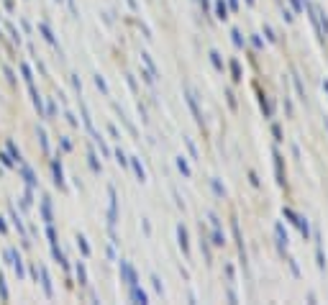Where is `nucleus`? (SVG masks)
I'll return each instance as SVG.
<instances>
[{
  "label": "nucleus",
  "instance_id": "obj_57",
  "mask_svg": "<svg viewBox=\"0 0 328 305\" xmlns=\"http://www.w3.org/2000/svg\"><path fill=\"white\" fill-rule=\"evenodd\" d=\"M228 5H231V8L236 10V8H239V0H228Z\"/></svg>",
  "mask_w": 328,
  "mask_h": 305
},
{
  "label": "nucleus",
  "instance_id": "obj_14",
  "mask_svg": "<svg viewBox=\"0 0 328 305\" xmlns=\"http://www.w3.org/2000/svg\"><path fill=\"white\" fill-rule=\"evenodd\" d=\"M75 275H77V282H80V287H87V269H85V262H77L75 264Z\"/></svg>",
  "mask_w": 328,
  "mask_h": 305
},
{
  "label": "nucleus",
  "instance_id": "obj_37",
  "mask_svg": "<svg viewBox=\"0 0 328 305\" xmlns=\"http://www.w3.org/2000/svg\"><path fill=\"white\" fill-rule=\"evenodd\" d=\"M28 277H31L33 282H39V267L33 264V262H28Z\"/></svg>",
  "mask_w": 328,
  "mask_h": 305
},
{
  "label": "nucleus",
  "instance_id": "obj_11",
  "mask_svg": "<svg viewBox=\"0 0 328 305\" xmlns=\"http://www.w3.org/2000/svg\"><path fill=\"white\" fill-rule=\"evenodd\" d=\"M128 298L133 300V303H149V295H146V292L139 287V285H133V287H128Z\"/></svg>",
  "mask_w": 328,
  "mask_h": 305
},
{
  "label": "nucleus",
  "instance_id": "obj_49",
  "mask_svg": "<svg viewBox=\"0 0 328 305\" xmlns=\"http://www.w3.org/2000/svg\"><path fill=\"white\" fill-rule=\"evenodd\" d=\"M290 267H292V275L300 277V269H298V262H295V259H290Z\"/></svg>",
  "mask_w": 328,
  "mask_h": 305
},
{
  "label": "nucleus",
  "instance_id": "obj_30",
  "mask_svg": "<svg viewBox=\"0 0 328 305\" xmlns=\"http://www.w3.org/2000/svg\"><path fill=\"white\" fill-rule=\"evenodd\" d=\"M275 169H277V182L282 185L285 177H282V156H279V152H275Z\"/></svg>",
  "mask_w": 328,
  "mask_h": 305
},
{
  "label": "nucleus",
  "instance_id": "obj_33",
  "mask_svg": "<svg viewBox=\"0 0 328 305\" xmlns=\"http://www.w3.org/2000/svg\"><path fill=\"white\" fill-rule=\"evenodd\" d=\"M3 75H5V80H8V85H13L16 87V75H13V70H10L8 64H3Z\"/></svg>",
  "mask_w": 328,
  "mask_h": 305
},
{
  "label": "nucleus",
  "instance_id": "obj_51",
  "mask_svg": "<svg viewBox=\"0 0 328 305\" xmlns=\"http://www.w3.org/2000/svg\"><path fill=\"white\" fill-rule=\"evenodd\" d=\"M108 133H110L113 139H121V133H118V128H116V126H108Z\"/></svg>",
  "mask_w": 328,
  "mask_h": 305
},
{
  "label": "nucleus",
  "instance_id": "obj_56",
  "mask_svg": "<svg viewBox=\"0 0 328 305\" xmlns=\"http://www.w3.org/2000/svg\"><path fill=\"white\" fill-rule=\"evenodd\" d=\"M3 5H5L8 10H13V0H5V3H3Z\"/></svg>",
  "mask_w": 328,
  "mask_h": 305
},
{
  "label": "nucleus",
  "instance_id": "obj_9",
  "mask_svg": "<svg viewBox=\"0 0 328 305\" xmlns=\"http://www.w3.org/2000/svg\"><path fill=\"white\" fill-rule=\"evenodd\" d=\"M39 210H41V221H44V223H54V210H51V198H49V195L41 198Z\"/></svg>",
  "mask_w": 328,
  "mask_h": 305
},
{
  "label": "nucleus",
  "instance_id": "obj_15",
  "mask_svg": "<svg viewBox=\"0 0 328 305\" xmlns=\"http://www.w3.org/2000/svg\"><path fill=\"white\" fill-rule=\"evenodd\" d=\"M36 136H39V144H41V152L47 154V156H51V146H49V139H47V131L39 126L36 128Z\"/></svg>",
  "mask_w": 328,
  "mask_h": 305
},
{
  "label": "nucleus",
  "instance_id": "obj_34",
  "mask_svg": "<svg viewBox=\"0 0 328 305\" xmlns=\"http://www.w3.org/2000/svg\"><path fill=\"white\" fill-rule=\"evenodd\" d=\"M231 36H233V47H236V49H241V47H244V39H241V31H236V28H233V31H231Z\"/></svg>",
  "mask_w": 328,
  "mask_h": 305
},
{
  "label": "nucleus",
  "instance_id": "obj_21",
  "mask_svg": "<svg viewBox=\"0 0 328 305\" xmlns=\"http://www.w3.org/2000/svg\"><path fill=\"white\" fill-rule=\"evenodd\" d=\"M77 246H80V252H82V256L87 259L90 254H93V249H90V244H87V239L82 233H77Z\"/></svg>",
  "mask_w": 328,
  "mask_h": 305
},
{
  "label": "nucleus",
  "instance_id": "obj_1",
  "mask_svg": "<svg viewBox=\"0 0 328 305\" xmlns=\"http://www.w3.org/2000/svg\"><path fill=\"white\" fill-rule=\"evenodd\" d=\"M116 221H118V195H116V187L108 185V231L113 244H116Z\"/></svg>",
  "mask_w": 328,
  "mask_h": 305
},
{
  "label": "nucleus",
  "instance_id": "obj_54",
  "mask_svg": "<svg viewBox=\"0 0 328 305\" xmlns=\"http://www.w3.org/2000/svg\"><path fill=\"white\" fill-rule=\"evenodd\" d=\"M252 41H254V47H256V49H262V47H264V44H262V39H259V36H254Z\"/></svg>",
  "mask_w": 328,
  "mask_h": 305
},
{
  "label": "nucleus",
  "instance_id": "obj_22",
  "mask_svg": "<svg viewBox=\"0 0 328 305\" xmlns=\"http://www.w3.org/2000/svg\"><path fill=\"white\" fill-rule=\"evenodd\" d=\"M216 18H218V21H226V18H228V5H226L223 0H216Z\"/></svg>",
  "mask_w": 328,
  "mask_h": 305
},
{
  "label": "nucleus",
  "instance_id": "obj_59",
  "mask_svg": "<svg viewBox=\"0 0 328 305\" xmlns=\"http://www.w3.org/2000/svg\"><path fill=\"white\" fill-rule=\"evenodd\" d=\"M5 39V33H3V28H0V41H3Z\"/></svg>",
  "mask_w": 328,
  "mask_h": 305
},
{
  "label": "nucleus",
  "instance_id": "obj_58",
  "mask_svg": "<svg viewBox=\"0 0 328 305\" xmlns=\"http://www.w3.org/2000/svg\"><path fill=\"white\" fill-rule=\"evenodd\" d=\"M323 90H326V93H328V80H323Z\"/></svg>",
  "mask_w": 328,
  "mask_h": 305
},
{
  "label": "nucleus",
  "instance_id": "obj_20",
  "mask_svg": "<svg viewBox=\"0 0 328 305\" xmlns=\"http://www.w3.org/2000/svg\"><path fill=\"white\" fill-rule=\"evenodd\" d=\"M210 241H213V246H223V244H226V233L221 231V226H213Z\"/></svg>",
  "mask_w": 328,
  "mask_h": 305
},
{
  "label": "nucleus",
  "instance_id": "obj_50",
  "mask_svg": "<svg viewBox=\"0 0 328 305\" xmlns=\"http://www.w3.org/2000/svg\"><path fill=\"white\" fill-rule=\"evenodd\" d=\"M0 233H3V236L8 233V223H5V218H3V216H0Z\"/></svg>",
  "mask_w": 328,
  "mask_h": 305
},
{
  "label": "nucleus",
  "instance_id": "obj_18",
  "mask_svg": "<svg viewBox=\"0 0 328 305\" xmlns=\"http://www.w3.org/2000/svg\"><path fill=\"white\" fill-rule=\"evenodd\" d=\"M80 110H82V123H85V128H87V133H90V136H93V133H95V126H93V118H90V110H87V105L82 103V105H80Z\"/></svg>",
  "mask_w": 328,
  "mask_h": 305
},
{
  "label": "nucleus",
  "instance_id": "obj_29",
  "mask_svg": "<svg viewBox=\"0 0 328 305\" xmlns=\"http://www.w3.org/2000/svg\"><path fill=\"white\" fill-rule=\"evenodd\" d=\"M87 162H90V169H93L95 175H100V169H103V167H100V162H98L95 152H90V154H87Z\"/></svg>",
  "mask_w": 328,
  "mask_h": 305
},
{
  "label": "nucleus",
  "instance_id": "obj_2",
  "mask_svg": "<svg viewBox=\"0 0 328 305\" xmlns=\"http://www.w3.org/2000/svg\"><path fill=\"white\" fill-rule=\"evenodd\" d=\"M49 167H51V179H54V185L59 187V190H67V179H64V167H62V152L51 156Z\"/></svg>",
  "mask_w": 328,
  "mask_h": 305
},
{
  "label": "nucleus",
  "instance_id": "obj_24",
  "mask_svg": "<svg viewBox=\"0 0 328 305\" xmlns=\"http://www.w3.org/2000/svg\"><path fill=\"white\" fill-rule=\"evenodd\" d=\"M0 164H3L5 169H16V167H18V164L13 162V156H10V154H8L5 149H3V152H0Z\"/></svg>",
  "mask_w": 328,
  "mask_h": 305
},
{
  "label": "nucleus",
  "instance_id": "obj_13",
  "mask_svg": "<svg viewBox=\"0 0 328 305\" xmlns=\"http://www.w3.org/2000/svg\"><path fill=\"white\" fill-rule=\"evenodd\" d=\"M128 164L133 167V172H136V179H139V182H146V169L141 167V159H139V156H131Z\"/></svg>",
  "mask_w": 328,
  "mask_h": 305
},
{
  "label": "nucleus",
  "instance_id": "obj_42",
  "mask_svg": "<svg viewBox=\"0 0 328 305\" xmlns=\"http://www.w3.org/2000/svg\"><path fill=\"white\" fill-rule=\"evenodd\" d=\"M44 108H47V118H54V116H56V105H54V100H49V103L44 105Z\"/></svg>",
  "mask_w": 328,
  "mask_h": 305
},
{
  "label": "nucleus",
  "instance_id": "obj_36",
  "mask_svg": "<svg viewBox=\"0 0 328 305\" xmlns=\"http://www.w3.org/2000/svg\"><path fill=\"white\" fill-rule=\"evenodd\" d=\"M298 226H300L303 236H305V239H308V236H310V226H308V221H305V218H298Z\"/></svg>",
  "mask_w": 328,
  "mask_h": 305
},
{
  "label": "nucleus",
  "instance_id": "obj_52",
  "mask_svg": "<svg viewBox=\"0 0 328 305\" xmlns=\"http://www.w3.org/2000/svg\"><path fill=\"white\" fill-rule=\"evenodd\" d=\"M272 133H275V141H282V131H279V126H275Z\"/></svg>",
  "mask_w": 328,
  "mask_h": 305
},
{
  "label": "nucleus",
  "instance_id": "obj_5",
  "mask_svg": "<svg viewBox=\"0 0 328 305\" xmlns=\"http://www.w3.org/2000/svg\"><path fill=\"white\" fill-rule=\"evenodd\" d=\"M39 33H41V39L49 44V47H54L56 51H59V56H62V49H59V41H56V36H54V31H51V26L47 24V21H39Z\"/></svg>",
  "mask_w": 328,
  "mask_h": 305
},
{
  "label": "nucleus",
  "instance_id": "obj_43",
  "mask_svg": "<svg viewBox=\"0 0 328 305\" xmlns=\"http://www.w3.org/2000/svg\"><path fill=\"white\" fill-rule=\"evenodd\" d=\"M210 185H213V190H216V195H218V198H223V195H226V190L221 187L218 179H210Z\"/></svg>",
  "mask_w": 328,
  "mask_h": 305
},
{
  "label": "nucleus",
  "instance_id": "obj_7",
  "mask_svg": "<svg viewBox=\"0 0 328 305\" xmlns=\"http://www.w3.org/2000/svg\"><path fill=\"white\" fill-rule=\"evenodd\" d=\"M185 100H187V105H190V110H192V116H195V121L202 126V113H200V108H198V95L192 93L190 87H185Z\"/></svg>",
  "mask_w": 328,
  "mask_h": 305
},
{
  "label": "nucleus",
  "instance_id": "obj_32",
  "mask_svg": "<svg viewBox=\"0 0 328 305\" xmlns=\"http://www.w3.org/2000/svg\"><path fill=\"white\" fill-rule=\"evenodd\" d=\"M95 87L100 90V93H103L105 98L110 95V90H108V85H105V80H103V77H100V75H95Z\"/></svg>",
  "mask_w": 328,
  "mask_h": 305
},
{
  "label": "nucleus",
  "instance_id": "obj_45",
  "mask_svg": "<svg viewBox=\"0 0 328 305\" xmlns=\"http://www.w3.org/2000/svg\"><path fill=\"white\" fill-rule=\"evenodd\" d=\"M64 118H67V123H70L72 128H80V123H77V118L72 116V113H64Z\"/></svg>",
  "mask_w": 328,
  "mask_h": 305
},
{
  "label": "nucleus",
  "instance_id": "obj_26",
  "mask_svg": "<svg viewBox=\"0 0 328 305\" xmlns=\"http://www.w3.org/2000/svg\"><path fill=\"white\" fill-rule=\"evenodd\" d=\"M93 141H95V144L100 146V152H103V156H110V149H108V144H105V139H103V136H100V133H98V131L93 133Z\"/></svg>",
  "mask_w": 328,
  "mask_h": 305
},
{
  "label": "nucleus",
  "instance_id": "obj_8",
  "mask_svg": "<svg viewBox=\"0 0 328 305\" xmlns=\"http://www.w3.org/2000/svg\"><path fill=\"white\" fill-rule=\"evenodd\" d=\"M39 277H41V290H44V295L51 300V298H54V285H51L49 269H47V267H39Z\"/></svg>",
  "mask_w": 328,
  "mask_h": 305
},
{
  "label": "nucleus",
  "instance_id": "obj_3",
  "mask_svg": "<svg viewBox=\"0 0 328 305\" xmlns=\"http://www.w3.org/2000/svg\"><path fill=\"white\" fill-rule=\"evenodd\" d=\"M5 262L16 269V277H18V280L26 277V262L21 259V252H18V249H5Z\"/></svg>",
  "mask_w": 328,
  "mask_h": 305
},
{
  "label": "nucleus",
  "instance_id": "obj_16",
  "mask_svg": "<svg viewBox=\"0 0 328 305\" xmlns=\"http://www.w3.org/2000/svg\"><path fill=\"white\" fill-rule=\"evenodd\" d=\"M175 164H177V169H179V172H182V177H192V169H190V164H187V156H182V154H179L177 156V159H175Z\"/></svg>",
  "mask_w": 328,
  "mask_h": 305
},
{
  "label": "nucleus",
  "instance_id": "obj_4",
  "mask_svg": "<svg viewBox=\"0 0 328 305\" xmlns=\"http://www.w3.org/2000/svg\"><path fill=\"white\" fill-rule=\"evenodd\" d=\"M118 269H121V280L126 282V287L139 285V277H136V269H133L126 259H118Z\"/></svg>",
  "mask_w": 328,
  "mask_h": 305
},
{
  "label": "nucleus",
  "instance_id": "obj_27",
  "mask_svg": "<svg viewBox=\"0 0 328 305\" xmlns=\"http://www.w3.org/2000/svg\"><path fill=\"white\" fill-rule=\"evenodd\" d=\"M141 62L146 64V70H149V72H151L154 77H159V72H156V64L151 62V56H149V54H146V51H141Z\"/></svg>",
  "mask_w": 328,
  "mask_h": 305
},
{
  "label": "nucleus",
  "instance_id": "obj_23",
  "mask_svg": "<svg viewBox=\"0 0 328 305\" xmlns=\"http://www.w3.org/2000/svg\"><path fill=\"white\" fill-rule=\"evenodd\" d=\"M44 233H47L49 246H56V231H54V223H44Z\"/></svg>",
  "mask_w": 328,
  "mask_h": 305
},
{
  "label": "nucleus",
  "instance_id": "obj_12",
  "mask_svg": "<svg viewBox=\"0 0 328 305\" xmlns=\"http://www.w3.org/2000/svg\"><path fill=\"white\" fill-rule=\"evenodd\" d=\"M275 233H277V246H279L282 252H285V249H287V244H290V239H287V231H285V226H282V223H277V226H275Z\"/></svg>",
  "mask_w": 328,
  "mask_h": 305
},
{
  "label": "nucleus",
  "instance_id": "obj_41",
  "mask_svg": "<svg viewBox=\"0 0 328 305\" xmlns=\"http://www.w3.org/2000/svg\"><path fill=\"white\" fill-rule=\"evenodd\" d=\"M200 249H202V254H205V259L210 262V246H208V239L202 236V241H200Z\"/></svg>",
  "mask_w": 328,
  "mask_h": 305
},
{
  "label": "nucleus",
  "instance_id": "obj_48",
  "mask_svg": "<svg viewBox=\"0 0 328 305\" xmlns=\"http://www.w3.org/2000/svg\"><path fill=\"white\" fill-rule=\"evenodd\" d=\"M185 144H187V149H190V154H192V156H198V149H195V144H192L190 139H185Z\"/></svg>",
  "mask_w": 328,
  "mask_h": 305
},
{
  "label": "nucleus",
  "instance_id": "obj_17",
  "mask_svg": "<svg viewBox=\"0 0 328 305\" xmlns=\"http://www.w3.org/2000/svg\"><path fill=\"white\" fill-rule=\"evenodd\" d=\"M18 72H21V77H24L26 85H33V72H31L28 62H18Z\"/></svg>",
  "mask_w": 328,
  "mask_h": 305
},
{
  "label": "nucleus",
  "instance_id": "obj_25",
  "mask_svg": "<svg viewBox=\"0 0 328 305\" xmlns=\"http://www.w3.org/2000/svg\"><path fill=\"white\" fill-rule=\"evenodd\" d=\"M0 300H3V303L10 300V290H8V282H5L3 272H0Z\"/></svg>",
  "mask_w": 328,
  "mask_h": 305
},
{
  "label": "nucleus",
  "instance_id": "obj_10",
  "mask_svg": "<svg viewBox=\"0 0 328 305\" xmlns=\"http://www.w3.org/2000/svg\"><path fill=\"white\" fill-rule=\"evenodd\" d=\"M177 244H179V249H182V254L190 256V239H187V229L182 223L177 226Z\"/></svg>",
  "mask_w": 328,
  "mask_h": 305
},
{
  "label": "nucleus",
  "instance_id": "obj_46",
  "mask_svg": "<svg viewBox=\"0 0 328 305\" xmlns=\"http://www.w3.org/2000/svg\"><path fill=\"white\" fill-rule=\"evenodd\" d=\"M72 85H75L77 93H82V82H80V77H77V75H72Z\"/></svg>",
  "mask_w": 328,
  "mask_h": 305
},
{
  "label": "nucleus",
  "instance_id": "obj_60",
  "mask_svg": "<svg viewBox=\"0 0 328 305\" xmlns=\"http://www.w3.org/2000/svg\"><path fill=\"white\" fill-rule=\"evenodd\" d=\"M246 3H249V5H254V0H246Z\"/></svg>",
  "mask_w": 328,
  "mask_h": 305
},
{
  "label": "nucleus",
  "instance_id": "obj_28",
  "mask_svg": "<svg viewBox=\"0 0 328 305\" xmlns=\"http://www.w3.org/2000/svg\"><path fill=\"white\" fill-rule=\"evenodd\" d=\"M231 75H233V82H241V64H239V59H231Z\"/></svg>",
  "mask_w": 328,
  "mask_h": 305
},
{
  "label": "nucleus",
  "instance_id": "obj_6",
  "mask_svg": "<svg viewBox=\"0 0 328 305\" xmlns=\"http://www.w3.org/2000/svg\"><path fill=\"white\" fill-rule=\"evenodd\" d=\"M18 172H21V179L26 182V187H33V190L39 187V179H36V175H33L31 164H26V162H18Z\"/></svg>",
  "mask_w": 328,
  "mask_h": 305
},
{
  "label": "nucleus",
  "instance_id": "obj_47",
  "mask_svg": "<svg viewBox=\"0 0 328 305\" xmlns=\"http://www.w3.org/2000/svg\"><path fill=\"white\" fill-rule=\"evenodd\" d=\"M126 82H128V87L136 93V80H133V75H126Z\"/></svg>",
  "mask_w": 328,
  "mask_h": 305
},
{
  "label": "nucleus",
  "instance_id": "obj_53",
  "mask_svg": "<svg viewBox=\"0 0 328 305\" xmlns=\"http://www.w3.org/2000/svg\"><path fill=\"white\" fill-rule=\"evenodd\" d=\"M264 33H267L269 41H275V33H272V28H269V26H264Z\"/></svg>",
  "mask_w": 328,
  "mask_h": 305
},
{
  "label": "nucleus",
  "instance_id": "obj_40",
  "mask_svg": "<svg viewBox=\"0 0 328 305\" xmlns=\"http://www.w3.org/2000/svg\"><path fill=\"white\" fill-rule=\"evenodd\" d=\"M233 233H236V239H241V231H239V223L233 221ZM239 252H241V256H244V262H246V254H244V246L239 244Z\"/></svg>",
  "mask_w": 328,
  "mask_h": 305
},
{
  "label": "nucleus",
  "instance_id": "obj_38",
  "mask_svg": "<svg viewBox=\"0 0 328 305\" xmlns=\"http://www.w3.org/2000/svg\"><path fill=\"white\" fill-rule=\"evenodd\" d=\"M10 39H13L16 47H21V44H24V36L18 33V28H10Z\"/></svg>",
  "mask_w": 328,
  "mask_h": 305
},
{
  "label": "nucleus",
  "instance_id": "obj_35",
  "mask_svg": "<svg viewBox=\"0 0 328 305\" xmlns=\"http://www.w3.org/2000/svg\"><path fill=\"white\" fill-rule=\"evenodd\" d=\"M116 162H118L121 167H128V156L123 154V149H116Z\"/></svg>",
  "mask_w": 328,
  "mask_h": 305
},
{
  "label": "nucleus",
  "instance_id": "obj_31",
  "mask_svg": "<svg viewBox=\"0 0 328 305\" xmlns=\"http://www.w3.org/2000/svg\"><path fill=\"white\" fill-rule=\"evenodd\" d=\"M210 62H213V67H216L218 72H223V59H221V54H218L216 49L210 51Z\"/></svg>",
  "mask_w": 328,
  "mask_h": 305
},
{
  "label": "nucleus",
  "instance_id": "obj_44",
  "mask_svg": "<svg viewBox=\"0 0 328 305\" xmlns=\"http://www.w3.org/2000/svg\"><path fill=\"white\" fill-rule=\"evenodd\" d=\"M151 282H154V290H156V292H159V295H162V292H164V287H162V280L156 277V275H151Z\"/></svg>",
  "mask_w": 328,
  "mask_h": 305
},
{
  "label": "nucleus",
  "instance_id": "obj_55",
  "mask_svg": "<svg viewBox=\"0 0 328 305\" xmlns=\"http://www.w3.org/2000/svg\"><path fill=\"white\" fill-rule=\"evenodd\" d=\"M21 26H24L26 33H31V24H28V21H21Z\"/></svg>",
  "mask_w": 328,
  "mask_h": 305
},
{
  "label": "nucleus",
  "instance_id": "obj_39",
  "mask_svg": "<svg viewBox=\"0 0 328 305\" xmlns=\"http://www.w3.org/2000/svg\"><path fill=\"white\" fill-rule=\"evenodd\" d=\"M59 146H62V152H72V141L67 136H59Z\"/></svg>",
  "mask_w": 328,
  "mask_h": 305
},
{
  "label": "nucleus",
  "instance_id": "obj_19",
  "mask_svg": "<svg viewBox=\"0 0 328 305\" xmlns=\"http://www.w3.org/2000/svg\"><path fill=\"white\" fill-rule=\"evenodd\" d=\"M5 152L13 156V162H16V164H18V162H24V154H21V149H18L13 141H5Z\"/></svg>",
  "mask_w": 328,
  "mask_h": 305
}]
</instances>
